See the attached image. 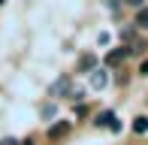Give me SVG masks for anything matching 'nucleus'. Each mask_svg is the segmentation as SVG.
<instances>
[{
	"label": "nucleus",
	"instance_id": "1",
	"mask_svg": "<svg viewBox=\"0 0 148 145\" xmlns=\"http://www.w3.org/2000/svg\"><path fill=\"white\" fill-rule=\"evenodd\" d=\"M70 85H73V79H70V76H60L58 82L49 88V97H64L66 91H70Z\"/></svg>",
	"mask_w": 148,
	"mask_h": 145
},
{
	"label": "nucleus",
	"instance_id": "2",
	"mask_svg": "<svg viewBox=\"0 0 148 145\" xmlns=\"http://www.w3.org/2000/svg\"><path fill=\"white\" fill-rule=\"evenodd\" d=\"M97 127H109V130H121V124L115 121V115H112V112H103V115H97Z\"/></svg>",
	"mask_w": 148,
	"mask_h": 145
},
{
	"label": "nucleus",
	"instance_id": "3",
	"mask_svg": "<svg viewBox=\"0 0 148 145\" xmlns=\"http://www.w3.org/2000/svg\"><path fill=\"white\" fill-rule=\"evenodd\" d=\"M91 85L94 88H106V85H109V72L106 70H94L91 72Z\"/></svg>",
	"mask_w": 148,
	"mask_h": 145
},
{
	"label": "nucleus",
	"instance_id": "4",
	"mask_svg": "<svg viewBox=\"0 0 148 145\" xmlns=\"http://www.w3.org/2000/svg\"><path fill=\"white\" fill-rule=\"evenodd\" d=\"M124 57H127V49L121 45V49H115V51H109V55H106V64H109V67H118Z\"/></svg>",
	"mask_w": 148,
	"mask_h": 145
},
{
	"label": "nucleus",
	"instance_id": "5",
	"mask_svg": "<svg viewBox=\"0 0 148 145\" xmlns=\"http://www.w3.org/2000/svg\"><path fill=\"white\" fill-rule=\"evenodd\" d=\"M66 130H70V121H60L55 127H49V139H58V136H64Z\"/></svg>",
	"mask_w": 148,
	"mask_h": 145
},
{
	"label": "nucleus",
	"instance_id": "6",
	"mask_svg": "<svg viewBox=\"0 0 148 145\" xmlns=\"http://www.w3.org/2000/svg\"><path fill=\"white\" fill-rule=\"evenodd\" d=\"M94 64H97V57L94 55H82V61H79V72H94Z\"/></svg>",
	"mask_w": 148,
	"mask_h": 145
},
{
	"label": "nucleus",
	"instance_id": "7",
	"mask_svg": "<svg viewBox=\"0 0 148 145\" xmlns=\"http://www.w3.org/2000/svg\"><path fill=\"white\" fill-rule=\"evenodd\" d=\"M121 42H136V30H133V27H121Z\"/></svg>",
	"mask_w": 148,
	"mask_h": 145
},
{
	"label": "nucleus",
	"instance_id": "8",
	"mask_svg": "<svg viewBox=\"0 0 148 145\" xmlns=\"http://www.w3.org/2000/svg\"><path fill=\"white\" fill-rule=\"evenodd\" d=\"M133 130H136V133H145V130H148V118H145V115L133 118Z\"/></svg>",
	"mask_w": 148,
	"mask_h": 145
},
{
	"label": "nucleus",
	"instance_id": "9",
	"mask_svg": "<svg viewBox=\"0 0 148 145\" xmlns=\"http://www.w3.org/2000/svg\"><path fill=\"white\" fill-rule=\"evenodd\" d=\"M136 24H139V27H148V9H145V6L139 9V15H136Z\"/></svg>",
	"mask_w": 148,
	"mask_h": 145
},
{
	"label": "nucleus",
	"instance_id": "10",
	"mask_svg": "<svg viewBox=\"0 0 148 145\" xmlns=\"http://www.w3.org/2000/svg\"><path fill=\"white\" fill-rule=\"evenodd\" d=\"M127 3H130V6H139V9H142V3H145V0H127Z\"/></svg>",
	"mask_w": 148,
	"mask_h": 145
},
{
	"label": "nucleus",
	"instance_id": "11",
	"mask_svg": "<svg viewBox=\"0 0 148 145\" xmlns=\"http://www.w3.org/2000/svg\"><path fill=\"white\" fill-rule=\"evenodd\" d=\"M139 72H142V76H148V61L142 64V67H139Z\"/></svg>",
	"mask_w": 148,
	"mask_h": 145
},
{
	"label": "nucleus",
	"instance_id": "12",
	"mask_svg": "<svg viewBox=\"0 0 148 145\" xmlns=\"http://www.w3.org/2000/svg\"><path fill=\"white\" fill-rule=\"evenodd\" d=\"M0 145H21V142H15V139H3Z\"/></svg>",
	"mask_w": 148,
	"mask_h": 145
},
{
	"label": "nucleus",
	"instance_id": "13",
	"mask_svg": "<svg viewBox=\"0 0 148 145\" xmlns=\"http://www.w3.org/2000/svg\"><path fill=\"white\" fill-rule=\"evenodd\" d=\"M21 145H33V139H24V142H21Z\"/></svg>",
	"mask_w": 148,
	"mask_h": 145
},
{
	"label": "nucleus",
	"instance_id": "14",
	"mask_svg": "<svg viewBox=\"0 0 148 145\" xmlns=\"http://www.w3.org/2000/svg\"><path fill=\"white\" fill-rule=\"evenodd\" d=\"M0 3H3V0H0Z\"/></svg>",
	"mask_w": 148,
	"mask_h": 145
}]
</instances>
